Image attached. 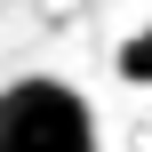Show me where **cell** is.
<instances>
[{
    "label": "cell",
    "mask_w": 152,
    "mask_h": 152,
    "mask_svg": "<svg viewBox=\"0 0 152 152\" xmlns=\"http://www.w3.org/2000/svg\"><path fill=\"white\" fill-rule=\"evenodd\" d=\"M0 152H96V112L72 80L24 72L0 88Z\"/></svg>",
    "instance_id": "6da1fadb"
},
{
    "label": "cell",
    "mask_w": 152,
    "mask_h": 152,
    "mask_svg": "<svg viewBox=\"0 0 152 152\" xmlns=\"http://www.w3.org/2000/svg\"><path fill=\"white\" fill-rule=\"evenodd\" d=\"M120 80H136V88H152V24H136V32L120 40Z\"/></svg>",
    "instance_id": "7a4b0ae2"
}]
</instances>
